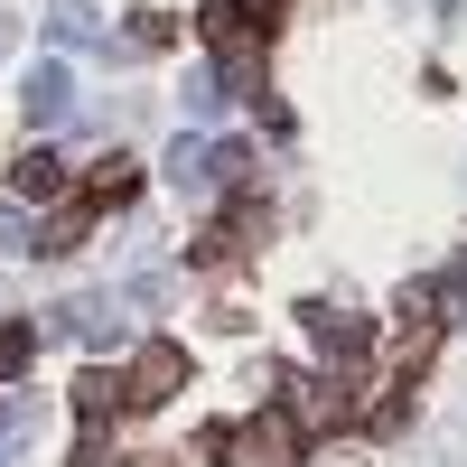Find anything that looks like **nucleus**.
<instances>
[{
	"label": "nucleus",
	"instance_id": "obj_1",
	"mask_svg": "<svg viewBox=\"0 0 467 467\" xmlns=\"http://www.w3.org/2000/svg\"><path fill=\"white\" fill-rule=\"evenodd\" d=\"M178 383H187V356L160 337V346H140V356H131V374H122V402H131V411H150V402H169Z\"/></svg>",
	"mask_w": 467,
	"mask_h": 467
},
{
	"label": "nucleus",
	"instance_id": "obj_2",
	"mask_svg": "<svg viewBox=\"0 0 467 467\" xmlns=\"http://www.w3.org/2000/svg\"><path fill=\"white\" fill-rule=\"evenodd\" d=\"M244 449H253V467H299V411H262Z\"/></svg>",
	"mask_w": 467,
	"mask_h": 467
},
{
	"label": "nucleus",
	"instance_id": "obj_3",
	"mask_svg": "<svg viewBox=\"0 0 467 467\" xmlns=\"http://www.w3.org/2000/svg\"><path fill=\"white\" fill-rule=\"evenodd\" d=\"M10 187H19V197H37V206H47V197H66V160H57V150H28V160L10 169Z\"/></svg>",
	"mask_w": 467,
	"mask_h": 467
},
{
	"label": "nucleus",
	"instance_id": "obj_4",
	"mask_svg": "<svg viewBox=\"0 0 467 467\" xmlns=\"http://www.w3.org/2000/svg\"><path fill=\"white\" fill-rule=\"evenodd\" d=\"M85 187H94V206H122L131 187H140V169H131V160H94V178H85Z\"/></svg>",
	"mask_w": 467,
	"mask_h": 467
},
{
	"label": "nucleus",
	"instance_id": "obj_5",
	"mask_svg": "<svg viewBox=\"0 0 467 467\" xmlns=\"http://www.w3.org/2000/svg\"><path fill=\"white\" fill-rule=\"evenodd\" d=\"M28 346H37V327H10V337H0V383H10V374L28 365Z\"/></svg>",
	"mask_w": 467,
	"mask_h": 467
}]
</instances>
